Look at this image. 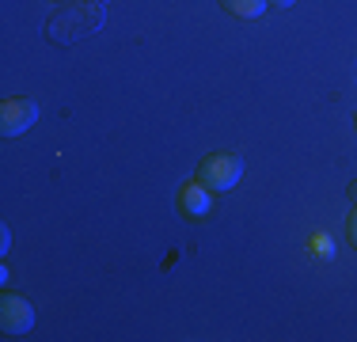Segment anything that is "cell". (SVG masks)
Masks as SVG:
<instances>
[{"label": "cell", "instance_id": "1", "mask_svg": "<svg viewBox=\"0 0 357 342\" xmlns=\"http://www.w3.org/2000/svg\"><path fill=\"white\" fill-rule=\"evenodd\" d=\"M240 179H243V164H240V156H232V152H213V156H206L202 168H198V183L209 186L213 194L232 191Z\"/></svg>", "mask_w": 357, "mask_h": 342}, {"label": "cell", "instance_id": "2", "mask_svg": "<svg viewBox=\"0 0 357 342\" xmlns=\"http://www.w3.org/2000/svg\"><path fill=\"white\" fill-rule=\"evenodd\" d=\"M38 122V107L31 99H4L0 103V133L20 137Z\"/></svg>", "mask_w": 357, "mask_h": 342}, {"label": "cell", "instance_id": "3", "mask_svg": "<svg viewBox=\"0 0 357 342\" xmlns=\"http://www.w3.org/2000/svg\"><path fill=\"white\" fill-rule=\"evenodd\" d=\"M0 327H4L8 335H27V331L35 327V308H31L27 297L8 293L4 301H0Z\"/></svg>", "mask_w": 357, "mask_h": 342}, {"label": "cell", "instance_id": "4", "mask_svg": "<svg viewBox=\"0 0 357 342\" xmlns=\"http://www.w3.org/2000/svg\"><path fill=\"white\" fill-rule=\"evenodd\" d=\"M178 209H183L190 221H206L209 213H213V191L194 179V183H186L183 191H178Z\"/></svg>", "mask_w": 357, "mask_h": 342}, {"label": "cell", "instance_id": "5", "mask_svg": "<svg viewBox=\"0 0 357 342\" xmlns=\"http://www.w3.org/2000/svg\"><path fill=\"white\" fill-rule=\"evenodd\" d=\"M266 4L270 0H220V8L228 15H236V20H259L266 12Z\"/></svg>", "mask_w": 357, "mask_h": 342}, {"label": "cell", "instance_id": "6", "mask_svg": "<svg viewBox=\"0 0 357 342\" xmlns=\"http://www.w3.org/2000/svg\"><path fill=\"white\" fill-rule=\"evenodd\" d=\"M346 239L357 247V205H354V213H350V221H346Z\"/></svg>", "mask_w": 357, "mask_h": 342}, {"label": "cell", "instance_id": "7", "mask_svg": "<svg viewBox=\"0 0 357 342\" xmlns=\"http://www.w3.org/2000/svg\"><path fill=\"white\" fill-rule=\"evenodd\" d=\"M8 247H12V232H8V225L0 228V251H8Z\"/></svg>", "mask_w": 357, "mask_h": 342}, {"label": "cell", "instance_id": "8", "mask_svg": "<svg viewBox=\"0 0 357 342\" xmlns=\"http://www.w3.org/2000/svg\"><path fill=\"white\" fill-rule=\"evenodd\" d=\"M346 194H350V202L357 205V183H350V191H346Z\"/></svg>", "mask_w": 357, "mask_h": 342}, {"label": "cell", "instance_id": "9", "mask_svg": "<svg viewBox=\"0 0 357 342\" xmlns=\"http://www.w3.org/2000/svg\"><path fill=\"white\" fill-rule=\"evenodd\" d=\"M270 4H274V8H289L293 0H270Z\"/></svg>", "mask_w": 357, "mask_h": 342}]
</instances>
